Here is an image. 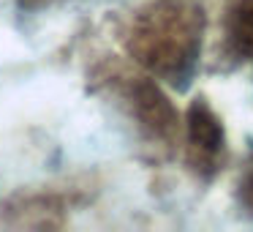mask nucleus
Masks as SVG:
<instances>
[{"instance_id": "obj_1", "label": "nucleus", "mask_w": 253, "mask_h": 232, "mask_svg": "<svg viewBox=\"0 0 253 232\" xmlns=\"http://www.w3.org/2000/svg\"><path fill=\"white\" fill-rule=\"evenodd\" d=\"M202 30L204 17L193 0H153L133 22L128 47L153 74L182 85L196 66Z\"/></svg>"}, {"instance_id": "obj_2", "label": "nucleus", "mask_w": 253, "mask_h": 232, "mask_svg": "<svg viewBox=\"0 0 253 232\" xmlns=\"http://www.w3.org/2000/svg\"><path fill=\"white\" fill-rule=\"evenodd\" d=\"M223 126L207 107L204 99H196L188 110V159L193 170L212 172L223 156Z\"/></svg>"}, {"instance_id": "obj_3", "label": "nucleus", "mask_w": 253, "mask_h": 232, "mask_svg": "<svg viewBox=\"0 0 253 232\" xmlns=\"http://www.w3.org/2000/svg\"><path fill=\"white\" fill-rule=\"evenodd\" d=\"M133 104H136V112H139V120L147 126L150 134L161 139H171L177 128V117H174V110L171 104L161 96V90L155 88L153 82H136L133 88Z\"/></svg>"}, {"instance_id": "obj_4", "label": "nucleus", "mask_w": 253, "mask_h": 232, "mask_svg": "<svg viewBox=\"0 0 253 232\" xmlns=\"http://www.w3.org/2000/svg\"><path fill=\"white\" fill-rule=\"evenodd\" d=\"M231 44L242 58H253V0H242L231 17Z\"/></svg>"}, {"instance_id": "obj_5", "label": "nucleus", "mask_w": 253, "mask_h": 232, "mask_svg": "<svg viewBox=\"0 0 253 232\" xmlns=\"http://www.w3.org/2000/svg\"><path fill=\"white\" fill-rule=\"evenodd\" d=\"M242 202L253 210V167H251V172L245 175V180H242Z\"/></svg>"}]
</instances>
